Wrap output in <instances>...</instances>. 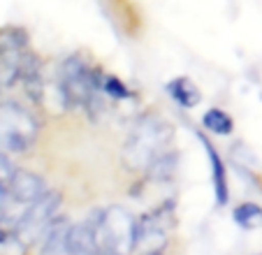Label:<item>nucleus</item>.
Here are the masks:
<instances>
[{"label": "nucleus", "instance_id": "obj_9", "mask_svg": "<svg viewBox=\"0 0 262 255\" xmlns=\"http://www.w3.org/2000/svg\"><path fill=\"white\" fill-rule=\"evenodd\" d=\"M200 142H202L204 151L209 156V162H211V177H213V193H216V202L218 204H225L228 202V179H225V165H223L218 151L211 146L209 139H204L202 135H198Z\"/></svg>", "mask_w": 262, "mask_h": 255}, {"label": "nucleus", "instance_id": "obj_10", "mask_svg": "<svg viewBox=\"0 0 262 255\" xmlns=\"http://www.w3.org/2000/svg\"><path fill=\"white\" fill-rule=\"evenodd\" d=\"M167 93H169V98H172L174 102L179 104V107H186V109L200 104V100H202V93H200V89L195 86L193 79H188V77L172 79V81L167 83Z\"/></svg>", "mask_w": 262, "mask_h": 255}, {"label": "nucleus", "instance_id": "obj_2", "mask_svg": "<svg viewBox=\"0 0 262 255\" xmlns=\"http://www.w3.org/2000/svg\"><path fill=\"white\" fill-rule=\"evenodd\" d=\"M102 74L100 70L91 68L79 56H70L60 65V81L58 89L63 95V102L70 107H93L100 104L98 93L102 91Z\"/></svg>", "mask_w": 262, "mask_h": 255}, {"label": "nucleus", "instance_id": "obj_16", "mask_svg": "<svg viewBox=\"0 0 262 255\" xmlns=\"http://www.w3.org/2000/svg\"><path fill=\"white\" fill-rule=\"evenodd\" d=\"M3 241H5V232L0 230V244H3Z\"/></svg>", "mask_w": 262, "mask_h": 255}, {"label": "nucleus", "instance_id": "obj_8", "mask_svg": "<svg viewBox=\"0 0 262 255\" xmlns=\"http://www.w3.org/2000/svg\"><path fill=\"white\" fill-rule=\"evenodd\" d=\"M68 255H100L98 232L91 221L70 225L68 230Z\"/></svg>", "mask_w": 262, "mask_h": 255}, {"label": "nucleus", "instance_id": "obj_13", "mask_svg": "<svg viewBox=\"0 0 262 255\" xmlns=\"http://www.w3.org/2000/svg\"><path fill=\"white\" fill-rule=\"evenodd\" d=\"M234 221L244 230H257V227H262V209L257 204H253V202L239 204L234 209Z\"/></svg>", "mask_w": 262, "mask_h": 255}, {"label": "nucleus", "instance_id": "obj_11", "mask_svg": "<svg viewBox=\"0 0 262 255\" xmlns=\"http://www.w3.org/2000/svg\"><path fill=\"white\" fill-rule=\"evenodd\" d=\"M68 230L70 223L65 218L54 221L45 232L42 255H68Z\"/></svg>", "mask_w": 262, "mask_h": 255}, {"label": "nucleus", "instance_id": "obj_3", "mask_svg": "<svg viewBox=\"0 0 262 255\" xmlns=\"http://www.w3.org/2000/svg\"><path fill=\"white\" fill-rule=\"evenodd\" d=\"M169 135H172L169 125L158 118H146V121L137 123L123 146L125 165L130 169H148L151 162L165 151Z\"/></svg>", "mask_w": 262, "mask_h": 255}, {"label": "nucleus", "instance_id": "obj_7", "mask_svg": "<svg viewBox=\"0 0 262 255\" xmlns=\"http://www.w3.org/2000/svg\"><path fill=\"white\" fill-rule=\"evenodd\" d=\"M7 195L14 202H24V204H33L35 200H40L47 193V186L42 177L28 172V169H14L12 179L7 181Z\"/></svg>", "mask_w": 262, "mask_h": 255}, {"label": "nucleus", "instance_id": "obj_5", "mask_svg": "<svg viewBox=\"0 0 262 255\" xmlns=\"http://www.w3.org/2000/svg\"><path fill=\"white\" fill-rule=\"evenodd\" d=\"M58 206V193H45L40 200H35L16 223V239H21L24 244H33V241H37V237H45L47 227L56 221Z\"/></svg>", "mask_w": 262, "mask_h": 255}, {"label": "nucleus", "instance_id": "obj_1", "mask_svg": "<svg viewBox=\"0 0 262 255\" xmlns=\"http://www.w3.org/2000/svg\"><path fill=\"white\" fill-rule=\"evenodd\" d=\"M89 221L98 232L100 255H128L135 250L137 223L123 206H109L104 211H95L91 214Z\"/></svg>", "mask_w": 262, "mask_h": 255}, {"label": "nucleus", "instance_id": "obj_14", "mask_svg": "<svg viewBox=\"0 0 262 255\" xmlns=\"http://www.w3.org/2000/svg\"><path fill=\"white\" fill-rule=\"evenodd\" d=\"M102 93H107L112 100H128V98H133L130 89L125 86L123 81H121L119 77H104L102 79Z\"/></svg>", "mask_w": 262, "mask_h": 255}, {"label": "nucleus", "instance_id": "obj_12", "mask_svg": "<svg viewBox=\"0 0 262 255\" xmlns=\"http://www.w3.org/2000/svg\"><path fill=\"white\" fill-rule=\"evenodd\" d=\"M202 125L213 135H230L234 130L232 116L228 112H223V109H209L202 116Z\"/></svg>", "mask_w": 262, "mask_h": 255}, {"label": "nucleus", "instance_id": "obj_4", "mask_svg": "<svg viewBox=\"0 0 262 255\" xmlns=\"http://www.w3.org/2000/svg\"><path fill=\"white\" fill-rule=\"evenodd\" d=\"M35 139H37L35 118L16 102L0 104V146L10 151H26L33 146Z\"/></svg>", "mask_w": 262, "mask_h": 255}, {"label": "nucleus", "instance_id": "obj_17", "mask_svg": "<svg viewBox=\"0 0 262 255\" xmlns=\"http://www.w3.org/2000/svg\"><path fill=\"white\" fill-rule=\"evenodd\" d=\"M260 255H262V253H260Z\"/></svg>", "mask_w": 262, "mask_h": 255}, {"label": "nucleus", "instance_id": "obj_6", "mask_svg": "<svg viewBox=\"0 0 262 255\" xmlns=\"http://www.w3.org/2000/svg\"><path fill=\"white\" fill-rule=\"evenodd\" d=\"M169 221V209L154 211V214H146L142 221L137 223V235H135V250L133 253L139 255H160L167 248V225Z\"/></svg>", "mask_w": 262, "mask_h": 255}, {"label": "nucleus", "instance_id": "obj_15", "mask_svg": "<svg viewBox=\"0 0 262 255\" xmlns=\"http://www.w3.org/2000/svg\"><path fill=\"white\" fill-rule=\"evenodd\" d=\"M12 174H14V167H12V162L7 160L3 153H0V190H5V188H7V181L12 179Z\"/></svg>", "mask_w": 262, "mask_h": 255}]
</instances>
